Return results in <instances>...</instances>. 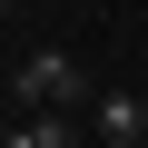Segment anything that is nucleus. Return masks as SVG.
<instances>
[{
	"label": "nucleus",
	"mask_w": 148,
	"mask_h": 148,
	"mask_svg": "<svg viewBox=\"0 0 148 148\" xmlns=\"http://www.w3.org/2000/svg\"><path fill=\"white\" fill-rule=\"evenodd\" d=\"M0 10H10V0H0Z\"/></svg>",
	"instance_id": "obj_4"
},
{
	"label": "nucleus",
	"mask_w": 148,
	"mask_h": 148,
	"mask_svg": "<svg viewBox=\"0 0 148 148\" xmlns=\"http://www.w3.org/2000/svg\"><path fill=\"white\" fill-rule=\"evenodd\" d=\"M89 138L99 148H148V99L138 89H99L89 99Z\"/></svg>",
	"instance_id": "obj_2"
},
{
	"label": "nucleus",
	"mask_w": 148,
	"mask_h": 148,
	"mask_svg": "<svg viewBox=\"0 0 148 148\" xmlns=\"http://www.w3.org/2000/svg\"><path fill=\"white\" fill-rule=\"evenodd\" d=\"M10 89H20V109H40V119H59V109H89V99H99V89L79 79V59H69V49H30Z\"/></svg>",
	"instance_id": "obj_1"
},
{
	"label": "nucleus",
	"mask_w": 148,
	"mask_h": 148,
	"mask_svg": "<svg viewBox=\"0 0 148 148\" xmlns=\"http://www.w3.org/2000/svg\"><path fill=\"white\" fill-rule=\"evenodd\" d=\"M0 148H89V138H79V119H10Z\"/></svg>",
	"instance_id": "obj_3"
},
{
	"label": "nucleus",
	"mask_w": 148,
	"mask_h": 148,
	"mask_svg": "<svg viewBox=\"0 0 148 148\" xmlns=\"http://www.w3.org/2000/svg\"><path fill=\"white\" fill-rule=\"evenodd\" d=\"M89 148H99V138H89Z\"/></svg>",
	"instance_id": "obj_5"
}]
</instances>
